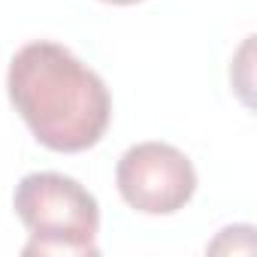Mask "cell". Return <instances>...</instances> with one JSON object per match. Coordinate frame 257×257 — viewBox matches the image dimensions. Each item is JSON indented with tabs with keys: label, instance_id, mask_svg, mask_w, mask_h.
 <instances>
[{
	"label": "cell",
	"instance_id": "3957f363",
	"mask_svg": "<svg viewBox=\"0 0 257 257\" xmlns=\"http://www.w3.org/2000/svg\"><path fill=\"white\" fill-rule=\"evenodd\" d=\"M115 185L121 200L143 215H173L188 206L197 191V170L185 152L170 143H137L118 167Z\"/></svg>",
	"mask_w": 257,
	"mask_h": 257
},
{
	"label": "cell",
	"instance_id": "6da1fadb",
	"mask_svg": "<svg viewBox=\"0 0 257 257\" xmlns=\"http://www.w3.org/2000/svg\"><path fill=\"white\" fill-rule=\"evenodd\" d=\"M10 103L40 146L61 155L94 149L112 118L106 82L70 49L37 40L22 46L7 73Z\"/></svg>",
	"mask_w": 257,
	"mask_h": 257
},
{
	"label": "cell",
	"instance_id": "277c9868",
	"mask_svg": "<svg viewBox=\"0 0 257 257\" xmlns=\"http://www.w3.org/2000/svg\"><path fill=\"white\" fill-rule=\"evenodd\" d=\"M103 4H115V7H131V4H143V0H103Z\"/></svg>",
	"mask_w": 257,
	"mask_h": 257
},
{
	"label": "cell",
	"instance_id": "7a4b0ae2",
	"mask_svg": "<svg viewBox=\"0 0 257 257\" xmlns=\"http://www.w3.org/2000/svg\"><path fill=\"white\" fill-rule=\"evenodd\" d=\"M16 215L31 230L25 257L97 254L100 206L94 194L64 173H31L16 185Z\"/></svg>",
	"mask_w": 257,
	"mask_h": 257
}]
</instances>
